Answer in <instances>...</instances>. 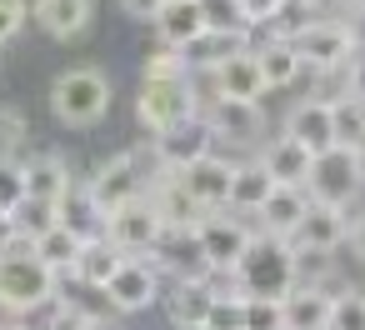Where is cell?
I'll list each match as a JSON object with an SVG mask.
<instances>
[{"instance_id": "6da1fadb", "label": "cell", "mask_w": 365, "mask_h": 330, "mask_svg": "<svg viewBox=\"0 0 365 330\" xmlns=\"http://www.w3.org/2000/svg\"><path fill=\"white\" fill-rule=\"evenodd\" d=\"M190 115H200V91H195V71L180 51L160 46L145 61L140 76V96H135V120L145 125V135H165L175 125H185Z\"/></svg>"}, {"instance_id": "7a4b0ae2", "label": "cell", "mask_w": 365, "mask_h": 330, "mask_svg": "<svg viewBox=\"0 0 365 330\" xmlns=\"http://www.w3.org/2000/svg\"><path fill=\"white\" fill-rule=\"evenodd\" d=\"M235 290L245 300H285L300 275H295V240H275V235H255V245L245 250V260L235 265Z\"/></svg>"}, {"instance_id": "3957f363", "label": "cell", "mask_w": 365, "mask_h": 330, "mask_svg": "<svg viewBox=\"0 0 365 330\" xmlns=\"http://www.w3.org/2000/svg\"><path fill=\"white\" fill-rule=\"evenodd\" d=\"M61 300V275L36 255H0V310L6 315H36V310H51Z\"/></svg>"}, {"instance_id": "277c9868", "label": "cell", "mask_w": 365, "mask_h": 330, "mask_svg": "<svg viewBox=\"0 0 365 330\" xmlns=\"http://www.w3.org/2000/svg\"><path fill=\"white\" fill-rule=\"evenodd\" d=\"M110 100H115L110 76L96 66H76V71L56 76V86H51V115L61 125H96L110 110Z\"/></svg>"}, {"instance_id": "5b68a950", "label": "cell", "mask_w": 365, "mask_h": 330, "mask_svg": "<svg viewBox=\"0 0 365 330\" xmlns=\"http://www.w3.org/2000/svg\"><path fill=\"white\" fill-rule=\"evenodd\" d=\"M295 51L305 61V71H350V61L360 56V41H355V26L350 21H335V16H315L305 21V31L295 36Z\"/></svg>"}, {"instance_id": "8992f818", "label": "cell", "mask_w": 365, "mask_h": 330, "mask_svg": "<svg viewBox=\"0 0 365 330\" xmlns=\"http://www.w3.org/2000/svg\"><path fill=\"white\" fill-rule=\"evenodd\" d=\"M195 240H200V250H205V260H210L215 275H235V265H240L245 250L255 245V225L240 220V215L215 210V215H205V220L195 225Z\"/></svg>"}, {"instance_id": "52a82bcc", "label": "cell", "mask_w": 365, "mask_h": 330, "mask_svg": "<svg viewBox=\"0 0 365 330\" xmlns=\"http://www.w3.org/2000/svg\"><path fill=\"white\" fill-rule=\"evenodd\" d=\"M86 185H91L96 205L110 215V210H120V205H130V200H140V195L150 190V180H145V155H140V150H120V155H110Z\"/></svg>"}, {"instance_id": "ba28073f", "label": "cell", "mask_w": 365, "mask_h": 330, "mask_svg": "<svg viewBox=\"0 0 365 330\" xmlns=\"http://www.w3.org/2000/svg\"><path fill=\"white\" fill-rule=\"evenodd\" d=\"M360 185H365V175H360L355 150L335 145V150L315 155L310 180H305V195H310V200H320V205H340V210H345V205L360 195Z\"/></svg>"}, {"instance_id": "9c48e42d", "label": "cell", "mask_w": 365, "mask_h": 330, "mask_svg": "<svg viewBox=\"0 0 365 330\" xmlns=\"http://www.w3.org/2000/svg\"><path fill=\"white\" fill-rule=\"evenodd\" d=\"M155 300H160V265H155V255H130L110 275V285H106V305L115 315H140Z\"/></svg>"}, {"instance_id": "30bf717a", "label": "cell", "mask_w": 365, "mask_h": 330, "mask_svg": "<svg viewBox=\"0 0 365 330\" xmlns=\"http://www.w3.org/2000/svg\"><path fill=\"white\" fill-rule=\"evenodd\" d=\"M160 235H165V220L155 215L150 195H140V200H130V205L106 215V240L115 250H125V255H150L160 245Z\"/></svg>"}, {"instance_id": "8fae6325", "label": "cell", "mask_w": 365, "mask_h": 330, "mask_svg": "<svg viewBox=\"0 0 365 330\" xmlns=\"http://www.w3.org/2000/svg\"><path fill=\"white\" fill-rule=\"evenodd\" d=\"M205 125L215 135V145H265V110L260 105H245V100H210L205 110Z\"/></svg>"}, {"instance_id": "7c38bea8", "label": "cell", "mask_w": 365, "mask_h": 330, "mask_svg": "<svg viewBox=\"0 0 365 330\" xmlns=\"http://www.w3.org/2000/svg\"><path fill=\"white\" fill-rule=\"evenodd\" d=\"M210 150H215V135H210L205 115H190L185 125H175V130H165V135L150 140V155H155L160 170H185V165L205 160Z\"/></svg>"}, {"instance_id": "4fadbf2b", "label": "cell", "mask_w": 365, "mask_h": 330, "mask_svg": "<svg viewBox=\"0 0 365 330\" xmlns=\"http://www.w3.org/2000/svg\"><path fill=\"white\" fill-rule=\"evenodd\" d=\"M180 175V185L200 200V210H230V185H235V160L230 155H220V150H210L205 160H195V165H185V170H175Z\"/></svg>"}, {"instance_id": "5bb4252c", "label": "cell", "mask_w": 365, "mask_h": 330, "mask_svg": "<svg viewBox=\"0 0 365 330\" xmlns=\"http://www.w3.org/2000/svg\"><path fill=\"white\" fill-rule=\"evenodd\" d=\"M285 135H295L310 155L335 150V145H340V135H335V105H330V100H320V96L295 100V105H290V115H285Z\"/></svg>"}, {"instance_id": "9a60e30c", "label": "cell", "mask_w": 365, "mask_h": 330, "mask_svg": "<svg viewBox=\"0 0 365 330\" xmlns=\"http://www.w3.org/2000/svg\"><path fill=\"white\" fill-rule=\"evenodd\" d=\"M150 255H155L160 275H170V280H215V270H210V260H205L195 230H165Z\"/></svg>"}, {"instance_id": "2e32d148", "label": "cell", "mask_w": 365, "mask_h": 330, "mask_svg": "<svg viewBox=\"0 0 365 330\" xmlns=\"http://www.w3.org/2000/svg\"><path fill=\"white\" fill-rule=\"evenodd\" d=\"M145 195H150L155 215L165 220V230H195V225L210 215V210H200V200L180 185V175H175V170H160V175L150 180V190H145Z\"/></svg>"}, {"instance_id": "e0dca14e", "label": "cell", "mask_w": 365, "mask_h": 330, "mask_svg": "<svg viewBox=\"0 0 365 330\" xmlns=\"http://www.w3.org/2000/svg\"><path fill=\"white\" fill-rule=\"evenodd\" d=\"M255 160L265 165V175H270L275 185H300V190H305V180H310V165H315V155H310L295 135H285V130L270 135Z\"/></svg>"}, {"instance_id": "ac0fdd59", "label": "cell", "mask_w": 365, "mask_h": 330, "mask_svg": "<svg viewBox=\"0 0 365 330\" xmlns=\"http://www.w3.org/2000/svg\"><path fill=\"white\" fill-rule=\"evenodd\" d=\"M305 210H310V195H305L300 185H275V190H270V200H265V205H260V215H255V235L295 240V230H300Z\"/></svg>"}, {"instance_id": "d6986e66", "label": "cell", "mask_w": 365, "mask_h": 330, "mask_svg": "<svg viewBox=\"0 0 365 330\" xmlns=\"http://www.w3.org/2000/svg\"><path fill=\"white\" fill-rule=\"evenodd\" d=\"M155 26V36H160V46H170V51H190L210 26H205V11H200V0H165V11L150 21Z\"/></svg>"}, {"instance_id": "ffe728a7", "label": "cell", "mask_w": 365, "mask_h": 330, "mask_svg": "<svg viewBox=\"0 0 365 330\" xmlns=\"http://www.w3.org/2000/svg\"><path fill=\"white\" fill-rule=\"evenodd\" d=\"M345 235H350L345 210H340V205H320V200H310V210H305V220H300V230H295V250L335 255V250L345 245Z\"/></svg>"}, {"instance_id": "44dd1931", "label": "cell", "mask_w": 365, "mask_h": 330, "mask_svg": "<svg viewBox=\"0 0 365 330\" xmlns=\"http://www.w3.org/2000/svg\"><path fill=\"white\" fill-rule=\"evenodd\" d=\"M51 41H81L96 21V0H41L31 16Z\"/></svg>"}, {"instance_id": "7402d4cb", "label": "cell", "mask_w": 365, "mask_h": 330, "mask_svg": "<svg viewBox=\"0 0 365 330\" xmlns=\"http://www.w3.org/2000/svg\"><path fill=\"white\" fill-rule=\"evenodd\" d=\"M125 260H130L125 250H115L106 235H96V240L81 245V255H76V265H71V280H81V285H91V290H106L110 275H115Z\"/></svg>"}, {"instance_id": "603a6c76", "label": "cell", "mask_w": 365, "mask_h": 330, "mask_svg": "<svg viewBox=\"0 0 365 330\" xmlns=\"http://www.w3.org/2000/svg\"><path fill=\"white\" fill-rule=\"evenodd\" d=\"M76 185V175L66 170L61 155H31L26 160V200H51L61 205V195Z\"/></svg>"}, {"instance_id": "cb8c5ba5", "label": "cell", "mask_w": 365, "mask_h": 330, "mask_svg": "<svg viewBox=\"0 0 365 330\" xmlns=\"http://www.w3.org/2000/svg\"><path fill=\"white\" fill-rule=\"evenodd\" d=\"M56 210H61V225H66V230H76L81 240H96V235H106V210L96 205L91 185H81V180H76V185L61 195V205H56Z\"/></svg>"}, {"instance_id": "d4e9b609", "label": "cell", "mask_w": 365, "mask_h": 330, "mask_svg": "<svg viewBox=\"0 0 365 330\" xmlns=\"http://www.w3.org/2000/svg\"><path fill=\"white\" fill-rule=\"evenodd\" d=\"M330 295L335 290H325V285H295L285 295V330H325Z\"/></svg>"}, {"instance_id": "484cf974", "label": "cell", "mask_w": 365, "mask_h": 330, "mask_svg": "<svg viewBox=\"0 0 365 330\" xmlns=\"http://www.w3.org/2000/svg\"><path fill=\"white\" fill-rule=\"evenodd\" d=\"M255 56H260L265 91H285V86H295V81H300V71H305V61H300L295 41H260V46H255Z\"/></svg>"}, {"instance_id": "4316f807", "label": "cell", "mask_w": 365, "mask_h": 330, "mask_svg": "<svg viewBox=\"0 0 365 330\" xmlns=\"http://www.w3.org/2000/svg\"><path fill=\"white\" fill-rule=\"evenodd\" d=\"M270 190H275V180L265 175L260 160H235V185H230V210L235 215H260Z\"/></svg>"}, {"instance_id": "83f0119b", "label": "cell", "mask_w": 365, "mask_h": 330, "mask_svg": "<svg viewBox=\"0 0 365 330\" xmlns=\"http://www.w3.org/2000/svg\"><path fill=\"white\" fill-rule=\"evenodd\" d=\"M210 300H215V280H175V290H170V300H165L175 330H185V325H205Z\"/></svg>"}, {"instance_id": "f1b7e54d", "label": "cell", "mask_w": 365, "mask_h": 330, "mask_svg": "<svg viewBox=\"0 0 365 330\" xmlns=\"http://www.w3.org/2000/svg\"><path fill=\"white\" fill-rule=\"evenodd\" d=\"M81 245H86V240H81L76 230H66L61 220H56V225H51L46 235H36V255H41V260H46V265H51L56 275H71V265H76Z\"/></svg>"}, {"instance_id": "f546056e", "label": "cell", "mask_w": 365, "mask_h": 330, "mask_svg": "<svg viewBox=\"0 0 365 330\" xmlns=\"http://www.w3.org/2000/svg\"><path fill=\"white\" fill-rule=\"evenodd\" d=\"M26 140H31V120L21 105H0V160H26Z\"/></svg>"}, {"instance_id": "4dcf8cb0", "label": "cell", "mask_w": 365, "mask_h": 330, "mask_svg": "<svg viewBox=\"0 0 365 330\" xmlns=\"http://www.w3.org/2000/svg\"><path fill=\"white\" fill-rule=\"evenodd\" d=\"M325 330H365V290H335L330 295V320Z\"/></svg>"}, {"instance_id": "1f68e13d", "label": "cell", "mask_w": 365, "mask_h": 330, "mask_svg": "<svg viewBox=\"0 0 365 330\" xmlns=\"http://www.w3.org/2000/svg\"><path fill=\"white\" fill-rule=\"evenodd\" d=\"M330 105H335V135H340V145L355 150V145L365 140V100L340 96V100H330Z\"/></svg>"}, {"instance_id": "d6a6232c", "label": "cell", "mask_w": 365, "mask_h": 330, "mask_svg": "<svg viewBox=\"0 0 365 330\" xmlns=\"http://www.w3.org/2000/svg\"><path fill=\"white\" fill-rule=\"evenodd\" d=\"M96 325H101V315L86 310L76 295H61V300L46 310V330H96Z\"/></svg>"}, {"instance_id": "836d02e7", "label": "cell", "mask_w": 365, "mask_h": 330, "mask_svg": "<svg viewBox=\"0 0 365 330\" xmlns=\"http://www.w3.org/2000/svg\"><path fill=\"white\" fill-rule=\"evenodd\" d=\"M205 325H210V330H245V295H240V290H230V295L215 290Z\"/></svg>"}, {"instance_id": "e575fe53", "label": "cell", "mask_w": 365, "mask_h": 330, "mask_svg": "<svg viewBox=\"0 0 365 330\" xmlns=\"http://www.w3.org/2000/svg\"><path fill=\"white\" fill-rule=\"evenodd\" d=\"M26 205V160H0V210L16 215Z\"/></svg>"}, {"instance_id": "d590c367", "label": "cell", "mask_w": 365, "mask_h": 330, "mask_svg": "<svg viewBox=\"0 0 365 330\" xmlns=\"http://www.w3.org/2000/svg\"><path fill=\"white\" fill-rule=\"evenodd\" d=\"M205 11V26L210 31H235V36H255L245 21H240V0H200Z\"/></svg>"}, {"instance_id": "8d00e7d4", "label": "cell", "mask_w": 365, "mask_h": 330, "mask_svg": "<svg viewBox=\"0 0 365 330\" xmlns=\"http://www.w3.org/2000/svg\"><path fill=\"white\" fill-rule=\"evenodd\" d=\"M56 220H61V210H56L51 200H26V205L16 210V225H21V235H31V240H36V235H46Z\"/></svg>"}, {"instance_id": "74e56055", "label": "cell", "mask_w": 365, "mask_h": 330, "mask_svg": "<svg viewBox=\"0 0 365 330\" xmlns=\"http://www.w3.org/2000/svg\"><path fill=\"white\" fill-rule=\"evenodd\" d=\"M245 330H285V300H245Z\"/></svg>"}, {"instance_id": "f35d334b", "label": "cell", "mask_w": 365, "mask_h": 330, "mask_svg": "<svg viewBox=\"0 0 365 330\" xmlns=\"http://www.w3.org/2000/svg\"><path fill=\"white\" fill-rule=\"evenodd\" d=\"M280 11H285V0H240V21H245L250 31H265Z\"/></svg>"}, {"instance_id": "ab89813d", "label": "cell", "mask_w": 365, "mask_h": 330, "mask_svg": "<svg viewBox=\"0 0 365 330\" xmlns=\"http://www.w3.org/2000/svg\"><path fill=\"white\" fill-rule=\"evenodd\" d=\"M26 250H36V240H31V235H21L16 215L0 210V255H26Z\"/></svg>"}, {"instance_id": "60d3db41", "label": "cell", "mask_w": 365, "mask_h": 330, "mask_svg": "<svg viewBox=\"0 0 365 330\" xmlns=\"http://www.w3.org/2000/svg\"><path fill=\"white\" fill-rule=\"evenodd\" d=\"M21 26H26V11L16 6V0H0V46L16 41V36H21Z\"/></svg>"}, {"instance_id": "b9f144b4", "label": "cell", "mask_w": 365, "mask_h": 330, "mask_svg": "<svg viewBox=\"0 0 365 330\" xmlns=\"http://www.w3.org/2000/svg\"><path fill=\"white\" fill-rule=\"evenodd\" d=\"M120 11H125L130 21H155V16L165 11V0H120Z\"/></svg>"}, {"instance_id": "7bdbcfd3", "label": "cell", "mask_w": 365, "mask_h": 330, "mask_svg": "<svg viewBox=\"0 0 365 330\" xmlns=\"http://www.w3.org/2000/svg\"><path fill=\"white\" fill-rule=\"evenodd\" d=\"M345 96H355V100H365V51L350 61V71H345Z\"/></svg>"}, {"instance_id": "ee69618b", "label": "cell", "mask_w": 365, "mask_h": 330, "mask_svg": "<svg viewBox=\"0 0 365 330\" xmlns=\"http://www.w3.org/2000/svg\"><path fill=\"white\" fill-rule=\"evenodd\" d=\"M345 240H350V255H355V260L365 265V215H360V220L350 225V235H345Z\"/></svg>"}, {"instance_id": "f6af8a7d", "label": "cell", "mask_w": 365, "mask_h": 330, "mask_svg": "<svg viewBox=\"0 0 365 330\" xmlns=\"http://www.w3.org/2000/svg\"><path fill=\"white\" fill-rule=\"evenodd\" d=\"M0 330H31V325H26L21 315H6V320H0Z\"/></svg>"}, {"instance_id": "bcb514c9", "label": "cell", "mask_w": 365, "mask_h": 330, "mask_svg": "<svg viewBox=\"0 0 365 330\" xmlns=\"http://www.w3.org/2000/svg\"><path fill=\"white\" fill-rule=\"evenodd\" d=\"M350 16H355V21H365V0H350Z\"/></svg>"}, {"instance_id": "7dc6e473", "label": "cell", "mask_w": 365, "mask_h": 330, "mask_svg": "<svg viewBox=\"0 0 365 330\" xmlns=\"http://www.w3.org/2000/svg\"><path fill=\"white\" fill-rule=\"evenodd\" d=\"M16 6H21L26 16H36V6H41V0H16Z\"/></svg>"}, {"instance_id": "c3c4849f", "label": "cell", "mask_w": 365, "mask_h": 330, "mask_svg": "<svg viewBox=\"0 0 365 330\" xmlns=\"http://www.w3.org/2000/svg\"><path fill=\"white\" fill-rule=\"evenodd\" d=\"M355 160H360V175H365V140L355 145Z\"/></svg>"}, {"instance_id": "681fc988", "label": "cell", "mask_w": 365, "mask_h": 330, "mask_svg": "<svg viewBox=\"0 0 365 330\" xmlns=\"http://www.w3.org/2000/svg\"><path fill=\"white\" fill-rule=\"evenodd\" d=\"M185 330H210V325H185Z\"/></svg>"}]
</instances>
